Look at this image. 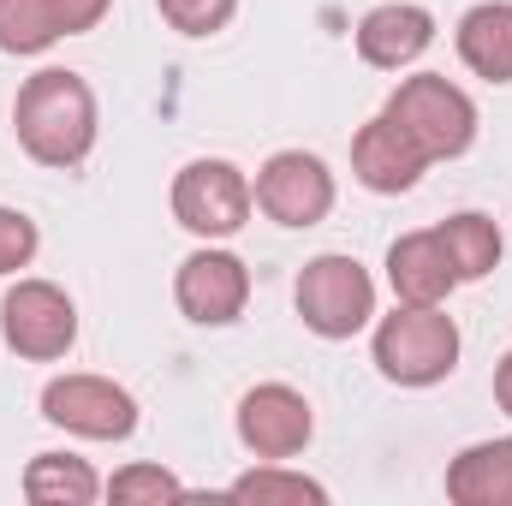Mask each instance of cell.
Returning <instances> with one entry per match:
<instances>
[{
	"instance_id": "7c38bea8",
	"label": "cell",
	"mask_w": 512,
	"mask_h": 506,
	"mask_svg": "<svg viewBox=\"0 0 512 506\" xmlns=\"http://www.w3.org/2000/svg\"><path fill=\"white\" fill-rule=\"evenodd\" d=\"M429 42H435V18L411 0H387L358 18V54L376 72H405L411 60L429 54Z\"/></svg>"
},
{
	"instance_id": "277c9868",
	"label": "cell",
	"mask_w": 512,
	"mask_h": 506,
	"mask_svg": "<svg viewBox=\"0 0 512 506\" xmlns=\"http://www.w3.org/2000/svg\"><path fill=\"white\" fill-rule=\"evenodd\" d=\"M292 298H298L304 328L322 334V340H352L376 316V280H370V268L358 256H340V251L304 262Z\"/></svg>"
},
{
	"instance_id": "ba28073f",
	"label": "cell",
	"mask_w": 512,
	"mask_h": 506,
	"mask_svg": "<svg viewBox=\"0 0 512 506\" xmlns=\"http://www.w3.org/2000/svg\"><path fill=\"white\" fill-rule=\"evenodd\" d=\"M251 191H256V209L268 221H280V227H316L334 209V173L322 167V155H304V149L268 155Z\"/></svg>"
},
{
	"instance_id": "30bf717a",
	"label": "cell",
	"mask_w": 512,
	"mask_h": 506,
	"mask_svg": "<svg viewBox=\"0 0 512 506\" xmlns=\"http://www.w3.org/2000/svg\"><path fill=\"white\" fill-rule=\"evenodd\" d=\"M316 435V411L298 387L286 381H262L239 399V441L251 447L256 459H298Z\"/></svg>"
},
{
	"instance_id": "7402d4cb",
	"label": "cell",
	"mask_w": 512,
	"mask_h": 506,
	"mask_svg": "<svg viewBox=\"0 0 512 506\" xmlns=\"http://www.w3.org/2000/svg\"><path fill=\"white\" fill-rule=\"evenodd\" d=\"M36 221L24 215V209H0V274H18V268H30V256H36Z\"/></svg>"
},
{
	"instance_id": "9a60e30c",
	"label": "cell",
	"mask_w": 512,
	"mask_h": 506,
	"mask_svg": "<svg viewBox=\"0 0 512 506\" xmlns=\"http://www.w3.org/2000/svg\"><path fill=\"white\" fill-rule=\"evenodd\" d=\"M459 60L489 78V84H512V6L507 0H483L459 18Z\"/></svg>"
},
{
	"instance_id": "e0dca14e",
	"label": "cell",
	"mask_w": 512,
	"mask_h": 506,
	"mask_svg": "<svg viewBox=\"0 0 512 506\" xmlns=\"http://www.w3.org/2000/svg\"><path fill=\"white\" fill-rule=\"evenodd\" d=\"M435 239H441V251H447V262H453L459 280H483V274H495V262H501V227H495L489 215H477V209L447 215V221L435 227Z\"/></svg>"
},
{
	"instance_id": "2e32d148",
	"label": "cell",
	"mask_w": 512,
	"mask_h": 506,
	"mask_svg": "<svg viewBox=\"0 0 512 506\" xmlns=\"http://www.w3.org/2000/svg\"><path fill=\"white\" fill-rule=\"evenodd\" d=\"M24 495L36 506H90L102 495V477L78 453H36L24 465Z\"/></svg>"
},
{
	"instance_id": "ffe728a7",
	"label": "cell",
	"mask_w": 512,
	"mask_h": 506,
	"mask_svg": "<svg viewBox=\"0 0 512 506\" xmlns=\"http://www.w3.org/2000/svg\"><path fill=\"white\" fill-rule=\"evenodd\" d=\"M161 18L179 30V36H215L227 30V18L239 12V0H155Z\"/></svg>"
},
{
	"instance_id": "ac0fdd59",
	"label": "cell",
	"mask_w": 512,
	"mask_h": 506,
	"mask_svg": "<svg viewBox=\"0 0 512 506\" xmlns=\"http://www.w3.org/2000/svg\"><path fill=\"white\" fill-rule=\"evenodd\" d=\"M60 42V24H54V6L48 0H0V54H48Z\"/></svg>"
},
{
	"instance_id": "603a6c76",
	"label": "cell",
	"mask_w": 512,
	"mask_h": 506,
	"mask_svg": "<svg viewBox=\"0 0 512 506\" xmlns=\"http://www.w3.org/2000/svg\"><path fill=\"white\" fill-rule=\"evenodd\" d=\"M48 6H54L60 36H84V30H96V24L108 18V6H114V0H48Z\"/></svg>"
},
{
	"instance_id": "3957f363",
	"label": "cell",
	"mask_w": 512,
	"mask_h": 506,
	"mask_svg": "<svg viewBox=\"0 0 512 506\" xmlns=\"http://www.w3.org/2000/svg\"><path fill=\"white\" fill-rule=\"evenodd\" d=\"M382 114L405 131L429 161H453V155H465V149L477 143V108H471V96H465L459 84L435 78V72L405 78V84L387 96Z\"/></svg>"
},
{
	"instance_id": "52a82bcc",
	"label": "cell",
	"mask_w": 512,
	"mask_h": 506,
	"mask_svg": "<svg viewBox=\"0 0 512 506\" xmlns=\"http://www.w3.org/2000/svg\"><path fill=\"white\" fill-rule=\"evenodd\" d=\"M42 417L84 441H126L137 429V399L108 376H54L42 387Z\"/></svg>"
},
{
	"instance_id": "5b68a950",
	"label": "cell",
	"mask_w": 512,
	"mask_h": 506,
	"mask_svg": "<svg viewBox=\"0 0 512 506\" xmlns=\"http://www.w3.org/2000/svg\"><path fill=\"white\" fill-rule=\"evenodd\" d=\"M251 179L233 167V161H191V167H179V179H173V221L185 227V233H197V239H233L245 221H251Z\"/></svg>"
},
{
	"instance_id": "7a4b0ae2",
	"label": "cell",
	"mask_w": 512,
	"mask_h": 506,
	"mask_svg": "<svg viewBox=\"0 0 512 506\" xmlns=\"http://www.w3.org/2000/svg\"><path fill=\"white\" fill-rule=\"evenodd\" d=\"M459 364V322L441 304H399L376 322V370L393 387H435Z\"/></svg>"
},
{
	"instance_id": "9c48e42d",
	"label": "cell",
	"mask_w": 512,
	"mask_h": 506,
	"mask_svg": "<svg viewBox=\"0 0 512 506\" xmlns=\"http://www.w3.org/2000/svg\"><path fill=\"white\" fill-rule=\"evenodd\" d=\"M173 298H179V310L197 328H227L251 304V268L233 251H215V245L191 251L179 262V274H173Z\"/></svg>"
},
{
	"instance_id": "8992f818",
	"label": "cell",
	"mask_w": 512,
	"mask_h": 506,
	"mask_svg": "<svg viewBox=\"0 0 512 506\" xmlns=\"http://www.w3.org/2000/svg\"><path fill=\"white\" fill-rule=\"evenodd\" d=\"M0 334L18 358L30 364H54L72 352L78 340V310L72 298L54 286V280H18L6 298H0Z\"/></svg>"
},
{
	"instance_id": "5bb4252c",
	"label": "cell",
	"mask_w": 512,
	"mask_h": 506,
	"mask_svg": "<svg viewBox=\"0 0 512 506\" xmlns=\"http://www.w3.org/2000/svg\"><path fill=\"white\" fill-rule=\"evenodd\" d=\"M447 501L453 506H512V435L477 441L447 465Z\"/></svg>"
},
{
	"instance_id": "d6986e66",
	"label": "cell",
	"mask_w": 512,
	"mask_h": 506,
	"mask_svg": "<svg viewBox=\"0 0 512 506\" xmlns=\"http://www.w3.org/2000/svg\"><path fill=\"white\" fill-rule=\"evenodd\" d=\"M233 495L239 501H328V489L322 483H310L304 471H280V459H262L256 471H245L239 483H233Z\"/></svg>"
},
{
	"instance_id": "6da1fadb",
	"label": "cell",
	"mask_w": 512,
	"mask_h": 506,
	"mask_svg": "<svg viewBox=\"0 0 512 506\" xmlns=\"http://www.w3.org/2000/svg\"><path fill=\"white\" fill-rule=\"evenodd\" d=\"M12 131L24 143L30 161L42 167H78L96 149V96L78 72L48 66L36 78H24L18 102H12Z\"/></svg>"
},
{
	"instance_id": "44dd1931",
	"label": "cell",
	"mask_w": 512,
	"mask_h": 506,
	"mask_svg": "<svg viewBox=\"0 0 512 506\" xmlns=\"http://www.w3.org/2000/svg\"><path fill=\"white\" fill-rule=\"evenodd\" d=\"M108 495H114V501H179L185 489H179V477L161 471V465H126V471H114Z\"/></svg>"
},
{
	"instance_id": "cb8c5ba5",
	"label": "cell",
	"mask_w": 512,
	"mask_h": 506,
	"mask_svg": "<svg viewBox=\"0 0 512 506\" xmlns=\"http://www.w3.org/2000/svg\"><path fill=\"white\" fill-rule=\"evenodd\" d=\"M495 405L512 417V352L501 358V370H495Z\"/></svg>"
},
{
	"instance_id": "8fae6325",
	"label": "cell",
	"mask_w": 512,
	"mask_h": 506,
	"mask_svg": "<svg viewBox=\"0 0 512 506\" xmlns=\"http://www.w3.org/2000/svg\"><path fill=\"white\" fill-rule=\"evenodd\" d=\"M423 167H429V155L393 126L387 114H376L370 126L352 137V173H358V185L376 191V197H399V191H411V185L423 179Z\"/></svg>"
},
{
	"instance_id": "4fadbf2b",
	"label": "cell",
	"mask_w": 512,
	"mask_h": 506,
	"mask_svg": "<svg viewBox=\"0 0 512 506\" xmlns=\"http://www.w3.org/2000/svg\"><path fill=\"white\" fill-rule=\"evenodd\" d=\"M387 286H393L399 304H447V292L459 286V274H453V262L441 251L435 227L393 239V251H387Z\"/></svg>"
}]
</instances>
